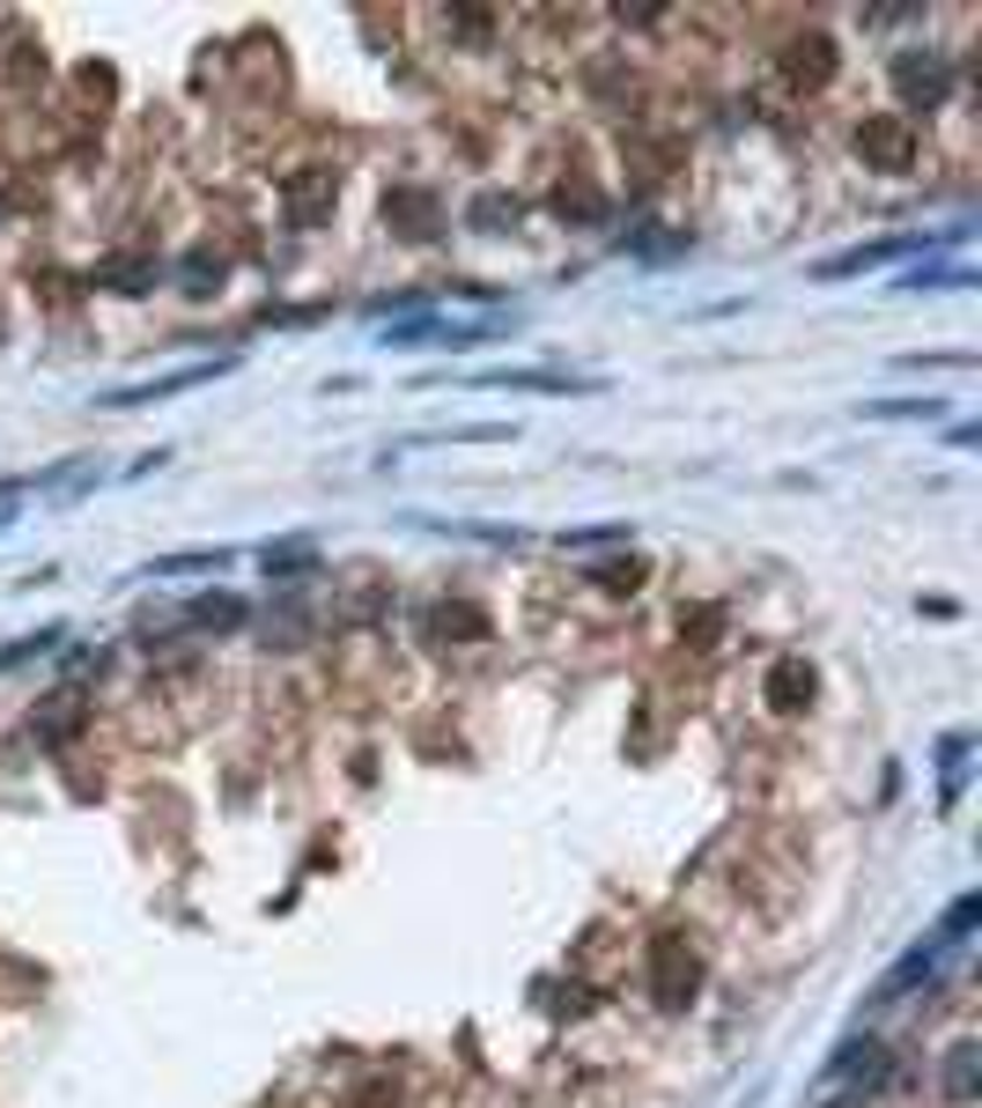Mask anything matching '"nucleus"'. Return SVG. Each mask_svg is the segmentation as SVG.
<instances>
[{"label":"nucleus","instance_id":"obj_1","mask_svg":"<svg viewBox=\"0 0 982 1108\" xmlns=\"http://www.w3.org/2000/svg\"><path fill=\"white\" fill-rule=\"evenodd\" d=\"M902 245H857V251H842V259H820L812 267V281H842V273H864V267H880V259H894Z\"/></svg>","mask_w":982,"mask_h":1108},{"label":"nucleus","instance_id":"obj_2","mask_svg":"<svg viewBox=\"0 0 982 1108\" xmlns=\"http://www.w3.org/2000/svg\"><path fill=\"white\" fill-rule=\"evenodd\" d=\"M488 385H517V392H569V377H554V369H495Z\"/></svg>","mask_w":982,"mask_h":1108},{"label":"nucleus","instance_id":"obj_3","mask_svg":"<svg viewBox=\"0 0 982 1108\" xmlns=\"http://www.w3.org/2000/svg\"><path fill=\"white\" fill-rule=\"evenodd\" d=\"M968 1086H975V1050L960 1042V1050H953V1072H946V1094H953V1108L968 1101Z\"/></svg>","mask_w":982,"mask_h":1108},{"label":"nucleus","instance_id":"obj_4","mask_svg":"<svg viewBox=\"0 0 982 1108\" xmlns=\"http://www.w3.org/2000/svg\"><path fill=\"white\" fill-rule=\"evenodd\" d=\"M222 562H229L222 547H199V555H163V562H155V577H177V569H222Z\"/></svg>","mask_w":982,"mask_h":1108},{"label":"nucleus","instance_id":"obj_5","mask_svg":"<svg viewBox=\"0 0 982 1108\" xmlns=\"http://www.w3.org/2000/svg\"><path fill=\"white\" fill-rule=\"evenodd\" d=\"M591 577H598L606 591H636L643 584V562H606V569H591Z\"/></svg>","mask_w":982,"mask_h":1108}]
</instances>
